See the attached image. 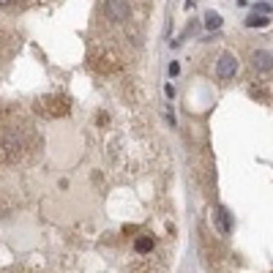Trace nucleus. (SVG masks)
<instances>
[{"mask_svg": "<svg viewBox=\"0 0 273 273\" xmlns=\"http://www.w3.org/2000/svg\"><path fill=\"white\" fill-rule=\"evenodd\" d=\"M22 156V136L17 131H0V161L14 164Z\"/></svg>", "mask_w": 273, "mask_h": 273, "instance_id": "1", "label": "nucleus"}, {"mask_svg": "<svg viewBox=\"0 0 273 273\" xmlns=\"http://www.w3.org/2000/svg\"><path fill=\"white\" fill-rule=\"evenodd\" d=\"M39 109L47 117H60V115H66V112H68V104L63 101L60 96H47V98L39 104Z\"/></svg>", "mask_w": 273, "mask_h": 273, "instance_id": "2", "label": "nucleus"}, {"mask_svg": "<svg viewBox=\"0 0 273 273\" xmlns=\"http://www.w3.org/2000/svg\"><path fill=\"white\" fill-rule=\"evenodd\" d=\"M104 14L112 22H126L129 20V3L126 0H104Z\"/></svg>", "mask_w": 273, "mask_h": 273, "instance_id": "3", "label": "nucleus"}, {"mask_svg": "<svg viewBox=\"0 0 273 273\" xmlns=\"http://www.w3.org/2000/svg\"><path fill=\"white\" fill-rule=\"evenodd\" d=\"M235 71H238V60H235V55L224 52L221 58H218V63H216L218 79H232V77H235Z\"/></svg>", "mask_w": 273, "mask_h": 273, "instance_id": "4", "label": "nucleus"}, {"mask_svg": "<svg viewBox=\"0 0 273 273\" xmlns=\"http://www.w3.org/2000/svg\"><path fill=\"white\" fill-rule=\"evenodd\" d=\"M252 66L257 68V71H273V55L259 49V52L252 55Z\"/></svg>", "mask_w": 273, "mask_h": 273, "instance_id": "5", "label": "nucleus"}, {"mask_svg": "<svg viewBox=\"0 0 273 273\" xmlns=\"http://www.w3.org/2000/svg\"><path fill=\"white\" fill-rule=\"evenodd\" d=\"M213 218H216L218 232H221V235H227V232H230V213H227V208H221V205H218L216 213H213Z\"/></svg>", "mask_w": 273, "mask_h": 273, "instance_id": "6", "label": "nucleus"}, {"mask_svg": "<svg viewBox=\"0 0 273 273\" xmlns=\"http://www.w3.org/2000/svg\"><path fill=\"white\" fill-rule=\"evenodd\" d=\"M150 249H153V238H150V235H139V238L134 240V252L136 254H148Z\"/></svg>", "mask_w": 273, "mask_h": 273, "instance_id": "7", "label": "nucleus"}, {"mask_svg": "<svg viewBox=\"0 0 273 273\" xmlns=\"http://www.w3.org/2000/svg\"><path fill=\"white\" fill-rule=\"evenodd\" d=\"M205 25L211 27V30H216V27H221V14H216V11H208V14H205Z\"/></svg>", "mask_w": 273, "mask_h": 273, "instance_id": "8", "label": "nucleus"}, {"mask_svg": "<svg viewBox=\"0 0 273 273\" xmlns=\"http://www.w3.org/2000/svg\"><path fill=\"white\" fill-rule=\"evenodd\" d=\"M265 22H268V17H257V14H254V17L246 20V25H249V27H262Z\"/></svg>", "mask_w": 273, "mask_h": 273, "instance_id": "9", "label": "nucleus"}, {"mask_svg": "<svg viewBox=\"0 0 273 273\" xmlns=\"http://www.w3.org/2000/svg\"><path fill=\"white\" fill-rule=\"evenodd\" d=\"M268 14V11H271V6H268V3H257V8H254V14Z\"/></svg>", "mask_w": 273, "mask_h": 273, "instance_id": "10", "label": "nucleus"}, {"mask_svg": "<svg viewBox=\"0 0 273 273\" xmlns=\"http://www.w3.org/2000/svg\"><path fill=\"white\" fill-rule=\"evenodd\" d=\"M14 0H0V6H11Z\"/></svg>", "mask_w": 273, "mask_h": 273, "instance_id": "11", "label": "nucleus"}]
</instances>
